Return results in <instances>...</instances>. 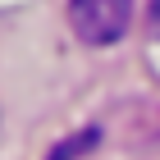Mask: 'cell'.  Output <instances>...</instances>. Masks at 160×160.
I'll return each mask as SVG.
<instances>
[{
  "mask_svg": "<svg viewBox=\"0 0 160 160\" xmlns=\"http://www.w3.org/2000/svg\"><path fill=\"white\" fill-rule=\"evenodd\" d=\"M128 18H133V0H69V23L87 46L119 41L128 32Z\"/></svg>",
  "mask_w": 160,
  "mask_h": 160,
  "instance_id": "cell-1",
  "label": "cell"
},
{
  "mask_svg": "<svg viewBox=\"0 0 160 160\" xmlns=\"http://www.w3.org/2000/svg\"><path fill=\"white\" fill-rule=\"evenodd\" d=\"M92 142H96V128H87V133H78V137H69V142H60V147L50 151V160H73V156H82Z\"/></svg>",
  "mask_w": 160,
  "mask_h": 160,
  "instance_id": "cell-2",
  "label": "cell"
},
{
  "mask_svg": "<svg viewBox=\"0 0 160 160\" xmlns=\"http://www.w3.org/2000/svg\"><path fill=\"white\" fill-rule=\"evenodd\" d=\"M151 28L160 32V0H151Z\"/></svg>",
  "mask_w": 160,
  "mask_h": 160,
  "instance_id": "cell-3",
  "label": "cell"
}]
</instances>
